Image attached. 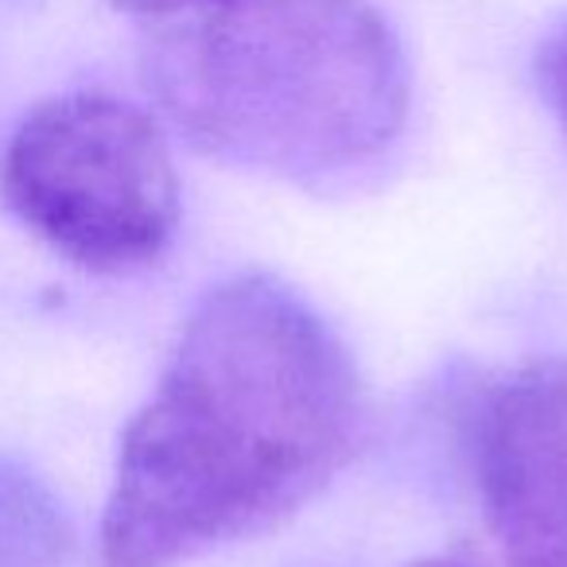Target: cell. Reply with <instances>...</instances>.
<instances>
[{"instance_id":"6da1fadb","label":"cell","mask_w":567,"mask_h":567,"mask_svg":"<svg viewBox=\"0 0 567 567\" xmlns=\"http://www.w3.org/2000/svg\"><path fill=\"white\" fill-rule=\"evenodd\" d=\"M370 424L354 354L276 276L198 300L125 427L102 517L105 567H175L308 505Z\"/></svg>"},{"instance_id":"8992f818","label":"cell","mask_w":567,"mask_h":567,"mask_svg":"<svg viewBox=\"0 0 567 567\" xmlns=\"http://www.w3.org/2000/svg\"><path fill=\"white\" fill-rule=\"evenodd\" d=\"M540 82H544V94H548L551 110L559 113V121H564V128H567V32L556 35V40L544 48Z\"/></svg>"},{"instance_id":"7a4b0ae2","label":"cell","mask_w":567,"mask_h":567,"mask_svg":"<svg viewBox=\"0 0 567 567\" xmlns=\"http://www.w3.org/2000/svg\"><path fill=\"white\" fill-rule=\"evenodd\" d=\"M152 102L229 167L319 183L393 148L412 79L370 0H226L159 20L141 48Z\"/></svg>"},{"instance_id":"3957f363","label":"cell","mask_w":567,"mask_h":567,"mask_svg":"<svg viewBox=\"0 0 567 567\" xmlns=\"http://www.w3.org/2000/svg\"><path fill=\"white\" fill-rule=\"evenodd\" d=\"M0 190L35 237L90 272H133L179 229V175L159 125L113 94H63L12 133Z\"/></svg>"},{"instance_id":"52a82bcc","label":"cell","mask_w":567,"mask_h":567,"mask_svg":"<svg viewBox=\"0 0 567 567\" xmlns=\"http://www.w3.org/2000/svg\"><path fill=\"white\" fill-rule=\"evenodd\" d=\"M117 12L128 17H144V20H167L179 17V12H195V9H210V4H226V0H110Z\"/></svg>"},{"instance_id":"ba28073f","label":"cell","mask_w":567,"mask_h":567,"mask_svg":"<svg viewBox=\"0 0 567 567\" xmlns=\"http://www.w3.org/2000/svg\"><path fill=\"white\" fill-rule=\"evenodd\" d=\"M412 567H471V564H463V559H447V556H432V559H420V564H412Z\"/></svg>"},{"instance_id":"277c9868","label":"cell","mask_w":567,"mask_h":567,"mask_svg":"<svg viewBox=\"0 0 567 567\" xmlns=\"http://www.w3.org/2000/svg\"><path fill=\"white\" fill-rule=\"evenodd\" d=\"M474 474L513 567H567V358L513 370L486 396Z\"/></svg>"},{"instance_id":"5b68a950","label":"cell","mask_w":567,"mask_h":567,"mask_svg":"<svg viewBox=\"0 0 567 567\" xmlns=\"http://www.w3.org/2000/svg\"><path fill=\"white\" fill-rule=\"evenodd\" d=\"M66 548L63 513L12 458H0V567H55Z\"/></svg>"}]
</instances>
